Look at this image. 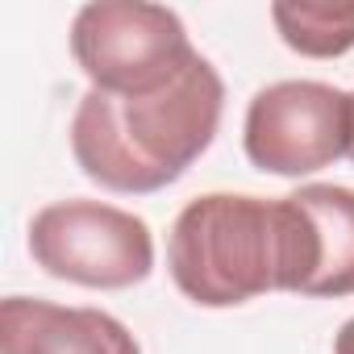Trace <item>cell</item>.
Masks as SVG:
<instances>
[{"mask_svg":"<svg viewBox=\"0 0 354 354\" xmlns=\"http://www.w3.org/2000/svg\"><path fill=\"white\" fill-rule=\"evenodd\" d=\"M350 158H354V146H350Z\"/></svg>","mask_w":354,"mask_h":354,"instance_id":"obj_10","label":"cell"},{"mask_svg":"<svg viewBox=\"0 0 354 354\" xmlns=\"http://www.w3.org/2000/svg\"><path fill=\"white\" fill-rule=\"evenodd\" d=\"M34 263L80 288H133L154 271L150 225L104 201H55L30 221Z\"/></svg>","mask_w":354,"mask_h":354,"instance_id":"obj_4","label":"cell"},{"mask_svg":"<svg viewBox=\"0 0 354 354\" xmlns=\"http://www.w3.org/2000/svg\"><path fill=\"white\" fill-rule=\"evenodd\" d=\"M271 21L279 38L308 59H337L354 50V5H313V0H275Z\"/></svg>","mask_w":354,"mask_h":354,"instance_id":"obj_8","label":"cell"},{"mask_svg":"<svg viewBox=\"0 0 354 354\" xmlns=\"http://www.w3.org/2000/svg\"><path fill=\"white\" fill-rule=\"evenodd\" d=\"M333 354H354V317L333 333Z\"/></svg>","mask_w":354,"mask_h":354,"instance_id":"obj_9","label":"cell"},{"mask_svg":"<svg viewBox=\"0 0 354 354\" xmlns=\"http://www.w3.org/2000/svg\"><path fill=\"white\" fill-rule=\"evenodd\" d=\"M0 350L5 354H142L138 337L100 308H71L34 296L0 304Z\"/></svg>","mask_w":354,"mask_h":354,"instance_id":"obj_6","label":"cell"},{"mask_svg":"<svg viewBox=\"0 0 354 354\" xmlns=\"http://www.w3.org/2000/svg\"><path fill=\"white\" fill-rule=\"evenodd\" d=\"M246 158L283 180L333 167L354 146V92L321 80H279L254 92L242 125Z\"/></svg>","mask_w":354,"mask_h":354,"instance_id":"obj_5","label":"cell"},{"mask_svg":"<svg viewBox=\"0 0 354 354\" xmlns=\"http://www.w3.org/2000/svg\"><path fill=\"white\" fill-rule=\"evenodd\" d=\"M317 267V230L296 196L209 192L180 209L167 238V271L201 308H234L267 292L308 296Z\"/></svg>","mask_w":354,"mask_h":354,"instance_id":"obj_1","label":"cell"},{"mask_svg":"<svg viewBox=\"0 0 354 354\" xmlns=\"http://www.w3.org/2000/svg\"><path fill=\"white\" fill-rule=\"evenodd\" d=\"M221 113L225 84L217 67L196 55L154 92L109 96L88 88L71 117V154L100 188L146 196L175 184L213 146Z\"/></svg>","mask_w":354,"mask_h":354,"instance_id":"obj_2","label":"cell"},{"mask_svg":"<svg viewBox=\"0 0 354 354\" xmlns=\"http://www.w3.org/2000/svg\"><path fill=\"white\" fill-rule=\"evenodd\" d=\"M313 217L321 267L308 296H354V188L304 184L292 192Z\"/></svg>","mask_w":354,"mask_h":354,"instance_id":"obj_7","label":"cell"},{"mask_svg":"<svg viewBox=\"0 0 354 354\" xmlns=\"http://www.w3.org/2000/svg\"><path fill=\"white\" fill-rule=\"evenodd\" d=\"M71 55L96 92L138 96L171 84L201 50L180 13L146 0H92L71 21Z\"/></svg>","mask_w":354,"mask_h":354,"instance_id":"obj_3","label":"cell"}]
</instances>
